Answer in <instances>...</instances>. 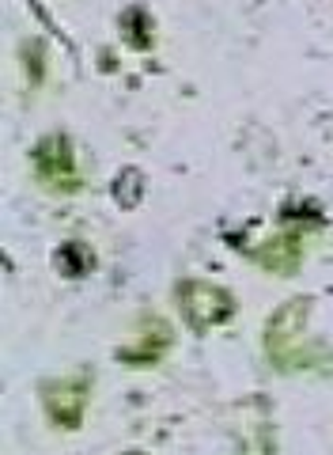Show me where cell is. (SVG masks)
<instances>
[{
    "instance_id": "6da1fadb",
    "label": "cell",
    "mask_w": 333,
    "mask_h": 455,
    "mask_svg": "<svg viewBox=\"0 0 333 455\" xmlns=\"http://www.w3.org/2000/svg\"><path fill=\"white\" fill-rule=\"evenodd\" d=\"M50 414L57 425H72L80 418V391L72 395V391H53L50 395Z\"/></svg>"
}]
</instances>
